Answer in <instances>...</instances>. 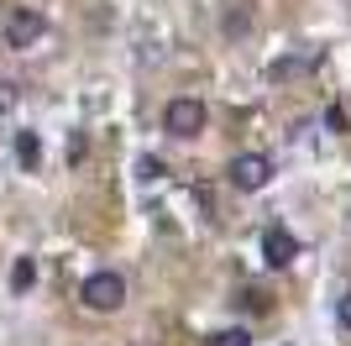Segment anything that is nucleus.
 <instances>
[{"mask_svg": "<svg viewBox=\"0 0 351 346\" xmlns=\"http://www.w3.org/2000/svg\"><path fill=\"white\" fill-rule=\"evenodd\" d=\"M299 69H315V58H289V63H273V79H289Z\"/></svg>", "mask_w": 351, "mask_h": 346, "instance_id": "obj_9", "label": "nucleus"}, {"mask_svg": "<svg viewBox=\"0 0 351 346\" xmlns=\"http://www.w3.org/2000/svg\"><path fill=\"white\" fill-rule=\"evenodd\" d=\"M136 168H142V178H162V163H158V158H142Z\"/></svg>", "mask_w": 351, "mask_h": 346, "instance_id": "obj_12", "label": "nucleus"}, {"mask_svg": "<svg viewBox=\"0 0 351 346\" xmlns=\"http://www.w3.org/2000/svg\"><path fill=\"white\" fill-rule=\"evenodd\" d=\"M16 100H21V84H16V79H0V115H11Z\"/></svg>", "mask_w": 351, "mask_h": 346, "instance_id": "obj_8", "label": "nucleus"}, {"mask_svg": "<svg viewBox=\"0 0 351 346\" xmlns=\"http://www.w3.org/2000/svg\"><path fill=\"white\" fill-rule=\"evenodd\" d=\"M16 158H21V168H37V158H43L37 131H16Z\"/></svg>", "mask_w": 351, "mask_h": 346, "instance_id": "obj_6", "label": "nucleus"}, {"mask_svg": "<svg viewBox=\"0 0 351 346\" xmlns=\"http://www.w3.org/2000/svg\"><path fill=\"white\" fill-rule=\"evenodd\" d=\"M226 178H231V189H241V194H257V189H267V178H273V158H267V152H241V158H231Z\"/></svg>", "mask_w": 351, "mask_h": 346, "instance_id": "obj_3", "label": "nucleus"}, {"mask_svg": "<svg viewBox=\"0 0 351 346\" xmlns=\"http://www.w3.org/2000/svg\"><path fill=\"white\" fill-rule=\"evenodd\" d=\"M210 111L205 100H194V95H178V100H168V111H162V131L173 137V142H194L199 131H205Z\"/></svg>", "mask_w": 351, "mask_h": 346, "instance_id": "obj_1", "label": "nucleus"}, {"mask_svg": "<svg viewBox=\"0 0 351 346\" xmlns=\"http://www.w3.org/2000/svg\"><path fill=\"white\" fill-rule=\"evenodd\" d=\"M32 284H37V262H32V257H21V262L11 268V288L21 294V288H32Z\"/></svg>", "mask_w": 351, "mask_h": 346, "instance_id": "obj_7", "label": "nucleus"}, {"mask_svg": "<svg viewBox=\"0 0 351 346\" xmlns=\"http://www.w3.org/2000/svg\"><path fill=\"white\" fill-rule=\"evenodd\" d=\"M43 32H47V16L21 5V11H11V21H5V32H0V37H5V47H11V53H27L32 43H43Z\"/></svg>", "mask_w": 351, "mask_h": 346, "instance_id": "obj_4", "label": "nucleus"}, {"mask_svg": "<svg viewBox=\"0 0 351 346\" xmlns=\"http://www.w3.org/2000/svg\"><path fill=\"white\" fill-rule=\"evenodd\" d=\"M210 346H252V336L247 331H215V336H210Z\"/></svg>", "mask_w": 351, "mask_h": 346, "instance_id": "obj_10", "label": "nucleus"}, {"mask_svg": "<svg viewBox=\"0 0 351 346\" xmlns=\"http://www.w3.org/2000/svg\"><path fill=\"white\" fill-rule=\"evenodd\" d=\"M263 257H267V268H289V262L299 257V242H293V231L273 226V231L263 236Z\"/></svg>", "mask_w": 351, "mask_h": 346, "instance_id": "obj_5", "label": "nucleus"}, {"mask_svg": "<svg viewBox=\"0 0 351 346\" xmlns=\"http://www.w3.org/2000/svg\"><path fill=\"white\" fill-rule=\"evenodd\" d=\"M336 320H341V331L351 336V288H346V294L336 299Z\"/></svg>", "mask_w": 351, "mask_h": 346, "instance_id": "obj_11", "label": "nucleus"}, {"mask_svg": "<svg viewBox=\"0 0 351 346\" xmlns=\"http://www.w3.org/2000/svg\"><path fill=\"white\" fill-rule=\"evenodd\" d=\"M79 299H84V310H95V315H116L121 304H126V278L110 273V268H100V273L84 278Z\"/></svg>", "mask_w": 351, "mask_h": 346, "instance_id": "obj_2", "label": "nucleus"}]
</instances>
